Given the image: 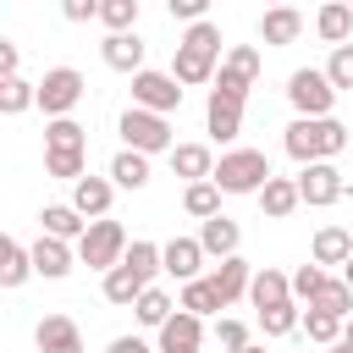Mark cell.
I'll list each match as a JSON object with an SVG mask.
<instances>
[{
	"label": "cell",
	"mask_w": 353,
	"mask_h": 353,
	"mask_svg": "<svg viewBox=\"0 0 353 353\" xmlns=\"http://www.w3.org/2000/svg\"><path fill=\"white\" fill-rule=\"evenodd\" d=\"M215 61H226V55H221V28H215V22H193V28L176 39L171 77H176V83H210V77H221Z\"/></svg>",
	"instance_id": "6da1fadb"
},
{
	"label": "cell",
	"mask_w": 353,
	"mask_h": 353,
	"mask_svg": "<svg viewBox=\"0 0 353 353\" xmlns=\"http://www.w3.org/2000/svg\"><path fill=\"white\" fill-rule=\"evenodd\" d=\"M154 270H165V265H160V248L138 237V243L127 248V259L105 276V298H110V303H138V298L154 287Z\"/></svg>",
	"instance_id": "7a4b0ae2"
},
{
	"label": "cell",
	"mask_w": 353,
	"mask_h": 353,
	"mask_svg": "<svg viewBox=\"0 0 353 353\" xmlns=\"http://www.w3.org/2000/svg\"><path fill=\"white\" fill-rule=\"evenodd\" d=\"M347 149V127L336 121V116H325V121H292L287 127V154L298 160V165H320V160H336Z\"/></svg>",
	"instance_id": "3957f363"
},
{
	"label": "cell",
	"mask_w": 353,
	"mask_h": 353,
	"mask_svg": "<svg viewBox=\"0 0 353 353\" xmlns=\"http://www.w3.org/2000/svg\"><path fill=\"white\" fill-rule=\"evenodd\" d=\"M221 193H265V182H270V160H265V149H232V154H221V165H215V176H210Z\"/></svg>",
	"instance_id": "277c9868"
},
{
	"label": "cell",
	"mask_w": 353,
	"mask_h": 353,
	"mask_svg": "<svg viewBox=\"0 0 353 353\" xmlns=\"http://www.w3.org/2000/svg\"><path fill=\"white\" fill-rule=\"evenodd\" d=\"M287 99H292V110H298L303 121H325L331 105H336V88H331V77H325L320 66H298V72L287 77Z\"/></svg>",
	"instance_id": "5b68a950"
},
{
	"label": "cell",
	"mask_w": 353,
	"mask_h": 353,
	"mask_svg": "<svg viewBox=\"0 0 353 353\" xmlns=\"http://www.w3.org/2000/svg\"><path fill=\"white\" fill-rule=\"evenodd\" d=\"M127 232H121V221H88V232H83V243H77V259L88 265V270H116L121 259H127Z\"/></svg>",
	"instance_id": "8992f818"
},
{
	"label": "cell",
	"mask_w": 353,
	"mask_h": 353,
	"mask_svg": "<svg viewBox=\"0 0 353 353\" xmlns=\"http://www.w3.org/2000/svg\"><path fill=\"white\" fill-rule=\"evenodd\" d=\"M116 127H121L127 149H138V154H171V149H176V143H171V121H165V116H154V110L127 105Z\"/></svg>",
	"instance_id": "52a82bcc"
},
{
	"label": "cell",
	"mask_w": 353,
	"mask_h": 353,
	"mask_svg": "<svg viewBox=\"0 0 353 353\" xmlns=\"http://www.w3.org/2000/svg\"><path fill=\"white\" fill-rule=\"evenodd\" d=\"M77 99H83V72H77V66L44 72V83H39V110H44L50 121H66V116L77 110Z\"/></svg>",
	"instance_id": "ba28073f"
},
{
	"label": "cell",
	"mask_w": 353,
	"mask_h": 353,
	"mask_svg": "<svg viewBox=\"0 0 353 353\" xmlns=\"http://www.w3.org/2000/svg\"><path fill=\"white\" fill-rule=\"evenodd\" d=\"M132 105L138 110H154V116H171V110H182V83L171 77V72H138L132 77Z\"/></svg>",
	"instance_id": "9c48e42d"
},
{
	"label": "cell",
	"mask_w": 353,
	"mask_h": 353,
	"mask_svg": "<svg viewBox=\"0 0 353 353\" xmlns=\"http://www.w3.org/2000/svg\"><path fill=\"white\" fill-rule=\"evenodd\" d=\"M254 77H259V50H254V44H237V50H226L215 88H221V94H232V99H248Z\"/></svg>",
	"instance_id": "30bf717a"
},
{
	"label": "cell",
	"mask_w": 353,
	"mask_h": 353,
	"mask_svg": "<svg viewBox=\"0 0 353 353\" xmlns=\"http://www.w3.org/2000/svg\"><path fill=\"white\" fill-rule=\"evenodd\" d=\"M298 193H303V204L325 210V204H336V199L347 193V182H342V171H336L331 160H320V165H303V176H298Z\"/></svg>",
	"instance_id": "8fae6325"
},
{
	"label": "cell",
	"mask_w": 353,
	"mask_h": 353,
	"mask_svg": "<svg viewBox=\"0 0 353 353\" xmlns=\"http://www.w3.org/2000/svg\"><path fill=\"white\" fill-rule=\"evenodd\" d=\"M204 127H210V138H215V143H232V138L243 132V99H232V94L210 88V105H204Z\"/></svg>",
	"instance_id": "7c38bea8"
},
{
	"label": "cell",
	"mask_w": 353,
	"mask_h": 353,
	"mask_svg": "<svg viewBox=\"0 0 353 353\" xmlns=\"http://www.w3.org/2000/svg\"><path fill=\"white\" fill-rule=\"evenodd\" d=\"M33 342H39V353H83V331L72 314H44L33 325Z\"/></svg>",
	"instance_id": "4fadbf2b"
},
{
	"label": "cell",
	"mask_w": 353,
	"mask_h": 353,
	"mask_svg": "<svg viewBox=\"0 0 353 353\" xmlns=\"http://www.w3.org/2000/svg\"><path fill=\"white\" fill-rule=\"evenodd\" d=\"M160 265H165V276H176L182 287L199 281V270H204V248H199V237H171V243L160 248Z\"/></svg>",
	"instance_id": "5bb4252c"
},
{
	"label": "cell",
	"mask_w": 353,
	"mask_h": 353,
	"mask_svg": "<svg viewBox=\"0 0 353 353\" xmlns=\"http://www.w3.org/2000/svg\"><path fill=\"white\" fill-rule=\"evenodd\" d=\"M199 342H204V320L188 314V309H176L160 325V353H199Z\"/></svg>",
	"instance_id": "9a60e30c"
},
{
	"label": "cell",
	"mask_w": 353,
	"mask_h": 353,
	"mask_svg": "<svg viewBox=\"0 0 353 353\" xmlns=\"http://www.w3.org/2000/svg\"><path fill=\"white\" fill-rule=\"evenodd\" d=\"M110 199H116V182H105V176H83V182H72V210H77L83 221H105Z\"/></svg>",
	"instance_id": "2e32d148"
},
{
	"label": "cell",
	"mask_w": 353,
	"mask_h": 353,
	"mask_svg": "<svg viewBox=\"0 0 353 353\" xmlns=\"http://www.w3.org/2000/svg\"><path fill=\"white\" fill-rule=\"evenodd\" d=\"M99 55H105L110 72H132V77L143 72V39H138V33H105Z\"/></svg>",
	"instance_id": "e0dca14e"
},
{
	"label": "cell",
	"mask_w": 353,
	"mask_h": 353,
	"mask_svg": "<svg viewBox=\"0 0 353 353\" xmlns=\"http://www.w3.org/2000/svg\"><path fill=\"white\" fill-rule=\"evenodd\" d=\"M248 298H254V309L265 314V309H281V303H298L292 298V276H281V270H254V287H248Z\"/></svg>",
	"instance_id": "ac0fdd59"
},
{
	"label": "cell",
	"mask_w": 353,
	"mask_h": 353,
	"mask_svg": "<svg viewBox=\"0 0 353 353\" xmlns=\"http://www.w3.org/2000/svg\"><path fill=\"white\" fill-rule=\"evenodd\" d=\"M298 33H303V11H292V6H270L265 17H259V39L276 50V44H298Z\"/></svg>",
	"instance_id": "d6986e66"
},
{
	"label": "cell",
	"mask_w": 353,
	"mask_h": 353,
	"mask_svg": "<svg viewBox=\"0 0 353 353\" xmlns=\"http://www.w3.org/2000/svg\"><path fill=\"white\" fill-rule=\"evenodd\" d=\"M171 171H176L188 188H193V182H210V176H215V154H210L204 143H176V149H171Z\"/></svg>",
	"instance_id": "ffe728a7"
},
{
	"label": "cell",
	"mask_w": 353,
	"mask_h": 353,
	"mask_svg": "<svg viewBox=\"0 0 353 353\" xmlns=\"http://www.w3.org/2000/svg\"><path fill=\"white\" fill-rule=\"evenodd\" d=\"M298 204H303V193H298V176H270V182H265V193H259V210H265L270 221H287Z\"/></svg>",
	"instance_id": "44dd1931"
},
{
	"label": "cell",
	"mask_w": 353,
	"mask_h": 353,
	"mask_svg": "<svg viewBox=\"0 0 353 353\" xmlns=\"http://www.w3.org/2000/svg\"><path fill=\"white\" fill-rule=\"evenodd\" d=\"M210 281H215V292L226 298V303H237V298H248V287H254V270H248V259H221L215 270H210Z\"/></svg>",
	"instance_id": "7402d4cb"
},
{
	"label": "cell",
	"mask_w": 353,
	"mask_h": 353,
	"mask_svg": "<svg viewBox=\"0 0 353 353\" xmlns=\"http://www.w3.org/2000/svg\"><path fill=\"white\" fill-rule=\"evenodd\" d=\"M314 33H320L331 50H342V44L353 39V6H342V0L320 6V17H314Z\"/></svg>",
	"instance_id": "603a6c76"
},
{
	"label": "cell",
	"mask_w": 353,
	"mask_h": 353,
	"mask_svg": "<svg viewBox=\"0 0 353 353\" xmlns=\"http://www.w3.org/2000/svg\"><path fill=\"white\" fill-rule=\"evenodd\" d=\"M237 243H243V232H237V221H226V215H215V221H204V226H199V248H204V254H215V259H232V254H237Z\"/></svg>",
	"instance_id": "cb8c5ba5"
},
{
	"label": "cell",
	"mask_w": 353,
	"mask_h": 353,
	"mask_svg": "<svg viewBox=\"0 0 353 353\" xmlns=\"http://www.w3.org/2000/svg\"><path fill=\"white\" fill-rule=\"evenodd\" d=\"M33 270H39L44 281H61V276L72 270V248H66L61 237H44V232H39V243H33Z\"/></svg>",
	"instance_id": "d4e9b609"
},
{
	"label": "cell",
	"mask_w": 353,
	"mask_h": 353,
	"mask_svg": "<svg viewBox=\"0 0 353 353\" xmlns=\"http://www.w3.org/2000/svg\"><path fill=\"white\" fill-rule=\"evenodd\" d=\"M353 259V232L347 226H320L314 232V265H347Z\"/></svg>",
	"instance_id": "484cf974"
},
{
	"label": "cell",
	"mask_w": 353,
	"mask_h": 353,
	"mask_svg": "<svg viewBox=\"0 0 353 353\" xmlns=\"http://www.w3.org/2000/svg\"><path fill=\"white\" fill-rule=\"evenodd\" d=\"M44 154H88V132L66 116V121H50L44 127Z\"/></svg>",
	"instance_id": "4316f807"
},
{
	"label": "cell",
	"mask_w": 353,
	"mask_h": 353,
	"mask_svg": "<svg viewBox=\"0 0 353 353\" xmlns=\"http://www.w3.org/2000/svg\"><path fill=\"white\" fill-rule=\"evenodd\" d=\"M39 221H44V237H61V243H72V237L83 243V232H88V221H83L72 204H44Z\"/></svg>",
	"instance_id": "83f0119b"
},
{
	"label": "cell",
	"mask_w": 353,
	"mask_h": 353,
	"mask_svg": "<svg viewBox=\"0 0 353 353\" xmlns=\"http://www.w3.org/2000/svg\"><path fill=\"white\" fill-rule=\"evenodd\" d=\"M28 276H39L33 270V248H22V243H0V287H22Z\"/></svg>",
	"instance_id": "f1b7e54d"
},
{
	"label": "cell",
	"mask_w": 353,
	"mask_h": 353,
	"mask_svg": "<svg viewBox=\"0 0 353 353\" xmlns=\"http://www.w3.org/2000/svg\"><path fill=\"white\" fill-rule=\"evenodd\" d=\"M176 309H188V314H199V320H204V314H221V309H226V298L215 292V281H210V276H199V281H188V287H182Z\"/></svg>",
	"instance_id": "f546056e"
},
{
	"label": "cell",
	"mask_w": 353,
	"mask_h": 353,
	"mask_svg": "<svg viewBox=\"0 0 353 353\" xmlns=\"http://www.w3.org/2000/svg\"><path fill=\"white\" fill-rule=\"evenodd\" d=\"M110 182H116V188H132V193H138V188L149 182V154H138V149H121V154L110 160Z\"/></svg>",
	"instance_id": "4dcf8cb0"
},
{
	"label": "cell",
	"mask_w": 353,
	"mask_h": 353,
	"mask_svg": "<svg viewBox=\"0 0 353 353\" xmlns=\"http://www.w3.org/2000/svg\"><path fill=\"white\" fill-rule=\"evenodd\" d=\"M182 210H188L193 221H215V215H221V188H215V182H193V188L182 193Z\"/></svg>",
	"instance_id": "1f68e13d"
},
{
	"label": "cell",
	"mask_w": 353,
	"mask_h": 353,
	"mask_svg": "<svg viewBox=\"0 0 353 353\" xmlns=\"http://www.w3.org/2000/svg\"><path fill=\"white\" fill-rule=\"evenodd\" d=\"M132 314H138L143 325H154V331H160V325H165V320L176 314V303H171V292H165V287H149V292H143V298L132 303Z\"/></svg>",
	"instance_id": "d6a6232c"
},
{
	"label": "cell",
	"mask_w": 353,
	"mask_h": 353,
	"mask_svg": "<svg viewBox=\"0 0 353 353\" xmlns=\"http://www.w3.org/2000/svg\"><path fill=\"white\" fill-rule=\"evenodd\" d=\"M342 325H347V320H336V314H325V309H303V331H309V342H320V347H336V342H342Z\"/></svg>",
	"instance_id": "836d02e7"
},
{
	"label": "cell",
	"mask_w": 353,
	"mask_h": 353,
	"mask_svg": "<svg viewBox=\"0 0 353 353\" xmlns=\"http://www.w3.org/2000/svg\"><path fill=\"white\" fill-rule=\"evenodd\" d=\"M309 309H325V314H336V320H353V287H347V281H325Z\"/></svg>",
	"instance_id": "e575fe53"
},
{
	"label": "cell",
	"mask_w": 353,
	"mask_h": 353,
	"mask_svg": "<svg viewBox=\"0 0 353 353\" xmlns=\"http://www.w3.org/2000/svg\"><path fill=\"white\" fill-rule=\"evenodd\" d=\"M28 105H39V83H22V77L0 83V110H6V116H22Z\"/></svg>",
	"instance_id": "d590c367"
},
{
	"label": "cell",
	"mask_w": 353,
	"mask_h": 353,
	"mask_svg": "<svg viewBox=\"0 0 353 353\" xmlns=\"http://www.w3.org/2000/svg\"><path fill=\"white\" fill-rule=\"evenodd\" d=\"M99 22H105L110 33H132V22H138V0H99Z\"/></svg>",
	"instance_id": "8d00e7d4"
},
{
	"label": "cell",
	"mask_w": 353,
	"mask_h": 353,
	"mask_svg": "<svg viewBox=\"0 0 353 353\" xmlns=\"http://www.w3.org/2000/svg\"><path fill=\"white\" fill-rule=\"evenodd\" d=\"M259 325H265V336H292V331L303 325V309H298V303H281V309H265V314H259Z\"/></svg>",
	"instance_id": "74e56055"
},
{
	"label": "cell",
	"mask_w": 353,
	"mask_h": 353,
	"mask_svg": "<svg viewBox=\"0 0 353 353\" xmlns=\"http://www.w3.org/2000/svg\"><path fill=\"white\" fill-rule=\"evenodd\" d=\"M325 281H331V276H325L320 265H298V270H292V298H303V303H314Z\"/></svg>",
	"instance_id": "f35d334b"
},
{
	"label": "cell",
	"mask_w": 353,
	"mask_h": 353,
	"mask_svg": "<svg viewBox=\"0 0 353 353\" xmlns=\"http://www.w3.org/2000/svg\"><path fill=\"white\" fill-rule=\"evenodd\" d=\"M325 77H331V88H336V94H342V88H353V44L331 50V61H325Z\"/></svg>",
	"instance_id": "ab89813d"
},
{
	"label": "cell",
	"mask_w": 353,
	"mask_h": 353,
	"mask_svg": "<svg viewBox=\"0 0 353 353\" xmlns=\"http://www.w3.org/2000/svg\"><path fill=\"white\" fill-rule=\"evenodd\" d=\"M215 342H221L226 353H243V347H248V325H243V320H221V325H215Z\"/></svg>",
	"instance_id": "60d3db41"
},
{
	"label": "cell",
	"mask_w": 353,
	"mask_h": 353,
	"mask_svg": "<svg viewBox=\"0 0 353 353\" xmlns=\"http://www.w3.org/2000/svg\"><path fill=\"white\" fill-rule=\"evenodd\" d=\"M204 11H210V0H171V17H182V22H210Z\"/></svg>",
	"instance_id": "b9f144b4"
},
{
	"label": "cell",
	"mask_w": 353,
	"mask_h": 353,
	"mask_svg": "<svg viewBox=\"0 0 353 353\" xmlns=\"http://www.w3.org/2000/svg\"><path fill=\"white\" fill-rule=\"evenodd\" d=\"M61 11H66V22H94V17H99V6H94V0H66Z\"/></svg>",
	"instance_id": "7bdbcfd3"
},
{
	"label": "cell",
	"mask_w": 353,
	"mask_h": 353,
	"mask_svg": "<svg viewBox=\"0 0 353 353\" xmlns=\"http://www.w3.org/2000/svg\"><path fill=\"white\" fill-rule=\"evenodd\" d=\"M11 77H17V44L0 39V83H11Z\"/></svg>",
	"instance_id": "ee69618b"
},
{
	"label": "cell",
	"mask_w": 353,
	"mask_h": 353,
	"mask_svg": "<svg viewBox=\"0 0 353 353\" xmlns=\"http://www.w3.org/2000/svg\"><path fill=\"white\" fill-rule=\"evenodd\" d=\"M105 353H154V347H149L143 336H116V342H110Z\"/></svg>",
	"instance_id": "f6af8a7d"
},
{
	"label": "cell",
	"mask_w": 353,
	"mask_h": 353,
	"mask_svg": "<svg viewBox=\"0 0 353 353\" xmlns=\"http://www.w3.org/2000/svg\"><path fill=\"white\" fill-rule=\"evenodd\" d=\"M342 281H347V287H353V259H347V265H342Z\"/></svg>",
	"instance_id": "bcb514c9"
},
{
	"label": "cell",
	"mask_w": 353,
	"mask_h": 353,
	"mask_svg": "<svg viewBox=\"0 0 353 353\" xmlns=\"http://www.w3.org/2000/svg\"><path fill=\"white\" fill-rule=\"evenodd\" d=\"M342 342H347V347H353V320H347V325H342Z\"/></svg>",
	"instance_id": "7dc6e473"
},
{
	"label": "cell",
	"mask_w": 353,
	"mask_h": 353,
	"mask_svg": "<svg viewBox=\"0 0 353 353\" xmlns=\"http://www.w3.org/2000/svg\"><path fill=\"white\" fill-rule=\"evenodd\" d=\"M331 353H353V347H347V342H336V347H331Z\"/></svg>",
	"instance_id": "c3c4849f"
},
{
	"label": "cell",
	"mask_w": 353,
	"mask_h": 353,
	"mask_svg": "<svg viewBox=\"0 0 353 353\" xmlns=\"http://www.w3.org/2000/svg\"><path fill=\"white\" fill-rule=\"evenodd\" d=\"M243 353H265V347H254V342H248V347H243Z\"/></svg>",
	"instance_id": "681fc988"
}]
</instances>
